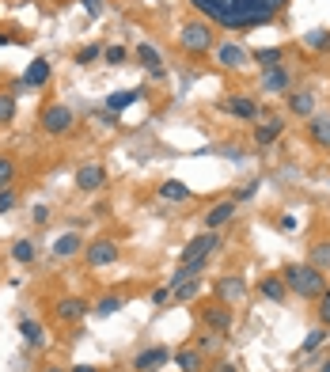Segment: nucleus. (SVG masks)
<instances>
[{"label":"nucleus","instance_id":"obj_27","mask_svg":"<svg viewBox=\"0 0 330 372\" xmlns=\"http://www.w3.org/2000/svg\"><path fill=\"white\" fill-rule=\"evenodd\" d=\"M312 107H315V99H312V95H307V91H300V95H292V99H289V110H292V114H312Z\"/></svg>","mask_w":330,"mask_h":372},{"label":"nucleus","instance_id":"obj_47","mask_svg":"<svg viewBox=\"0 0 330 372\" xmlns=\"http://www.w3.org/2000/svg\"><path fill=\"white\" fill-rule=\"evenodd\" d=\"M46 372H65V369H46Z\"/></svg>","mask_w":330,"mask_h":372},{"label":"nucleus","instance_id":"obj_3","mask_svg":"<svg viewBox=\"0 0 330 372\" xmlns=\"http://www.w3.org/2000/svg\"><path fill=\"white\" fill-rule=\"evenodd\" d=\"M216 247H220V236H216V232H201V236H194V240L182 247L179 266H205Z\"/></svg>","mask_w":330,"mask_h":372},{"label":"nucleus","instance_id":"obj_35","mask_svg":"<svg viewBox=\"0 0 330 372\" xmlns=\"http://www.w3.org/2000/svg\"><path fill=\"white\" fill-rule=\"evenodd\" d=\"M12 175H16V164H12L8 156H0V186H8Z\"/></svg>","mask_w":330,"mask_h":372},{"label":"nucleus","instance_id":"obj_36","mask_svg":"<svg viewBox=\"0 0 330 372\" xmlns=\"http://www.w3.org/2000/svg\"><path fill=\"white\" fill-rule=\"evenodd\" d=\"M99 46H88V50H80V53H76V65H91V61H95V58H99Z\"/></svg>","mask_w":330,"mask_h":372},{"label":"nucleus","instance_id":"obj_33","mask_svg":"<svg viewBox=\"0 0 330 372\" xmlns=\"http://www.w3.org/2000/svg\"><path fill=\"white\" fill-rule=\"evenodd\" d=\"M307 46H312V50H330V34L327 31H312L307 34Z\"/></svg>","mask_w":330,"mask_h":372},{"label":"nucleus","instance_id":"obj_26","mask_svg":"<svg viewBox=\"0 0 330 372\" xmlns=\"http://www.w3.org/2000/svg\"><path fill=\"white\" fill-rule=\"evenodd\" d=\"M171 289H175V300H194L201 293V282L190 277V282H179V285H171Z\"/></svg>","mask_w":330,"mask_h":372},{"label":"nucleus","instance_id":"obj_16","mask_svg":"<svg viewBox=\"0 0 330 372\" xmlns=\"http://www.w3.org/2000/svg\"><path fill=\"white\" fill-rule=\"evenodd\" d=\"M137 58H140V65H144V69H152V76H164V61H160L156 46H149V42L137 46Z\"/></svg>","mask_w":330,"mask_h":372},{"label":"nucleus","instance_id":"obj_24","mask_svg":"<svg viewBox=\"0 0 330 372\" xmlns=\"http://www.w3.org/2000/svg\"><path fill=\"white\" fill-rule=\"evenodd\" d=\"M175 361H179L182 372H201V354H198V349H179Z\"/></svg>","mask_w":330,"mask_h":372},{"label":"nucleus","instance_id":"obj_40","mask_svg":"<svg viewBox=\"0 0 330 372\" xmlns=\"http://www.w3.org/2000/svg\"><path fill=\"white\" fill-rule=\"evenodd\" d=\"M255 190H258V182H247L240 194H236V201H247V198H255Z\"/></svg>","mask_w":330,"mask_h":372},{"label":"nucleus","instance_id":"obj_43","mask_svg":"<svg viewBox=\"0 0 330 372\" xmlns=\"http://www.w3.org/2000/svg\"><path fill=\"white\" fill-rule=\"evenodd\" d=\"M68 372H99V369H95V364H73Z\"/></svg>","mask_w":330,"mask_h":372},{"label":"nucleus","instance_id":"obj_5","mask_svg":"<svg viewBox=\"0 0 330 372\" xmlns=\"http://www.w3.org/2000/svg\"><path fill=\"white\" fill-rule=\"evenodd\" d=\"M42 129H46V133H53V137L68 133V129H73V110H68V107H61V103L46 107V110H42Z\"/></svg>","mask_w":330,"mask_h":372},{"label":"nucleus","instance_id":"obj_18","mask_svg":"<svg viewBox=\"0 0 330 372\" xmlns=\"http://www.w3.org/2000/svg\"><path fill=\"white\" fill-rule=\"evenodd\" d=\"M160 198H164V201H186V198H190V186L179 182V179H167L164 186H160Z\"/></svg>","mask_w":330,"mask_h":372},{"label":"nucleus","instance_id":"obj_20","mask_svg":"<svg viewBox=\"0 0 330 372\" xmlns=\"http://www.w3.org/2000/svg\"><path fill=\"white\" fill-rule=\"evenodd\" d=\"M285 88H289V73H285V69H270V73L262 76V91L277 95V91H285Z\"/></svg>","mask_w":330,"mask_h":372},{"label":"nucleus","instance_id":"obj_15","mask_svg":"<svg viewBox=\"0 0 330 372\" xmlns=\"http://www.w3.org/2000/svg\"><path fill=\"white\" fill-rule=\"evenodd\" d=\"M167 357H171V354H167L164 346H156V349H144V354L137 357V364H133V369H137V372H156L160 364L167 361Z\"/></svg>","mask_w":330,"mask_h":372},{"label":"nucleus","instance_id":"obj_39","mask_svg":"<svg viewBox=\"0 0 330 372\" xmlns=\"http://www.w3.org/2000/svg\"><path fill=\"white\" fill-rule=\"evenodd\" d=\"M80 4H84L88 16H99V12H103V0H80Z\"/></svg>","mask_w":330,"mask_h":372},{"label":"nucleus","instance_id":"obj_14","mask_svg":"<svg viewBox=\"0 0 330 372\" xmlns=\"http://www.w3.org/2000/svg\"><path fill=\"white\" fill-rule=\"evenodd\" d=\"M46 80H50V61H46V58L31 61V65H27V73H23V84H27V88H42Z\"/></svg>","mask_w":330,"mask_h":372},{"label":"nucleus","instance_id":"obj_37","mask_svg":"<svg viewBox=\"0 0 330 372\" xmlns=\"http://www.w3.org/2000/svg\"><path fill=\"white\" fill-rule=\"evenodd\" d=\"M319 319H322V327H330V289L319 297Z\"/></svg>","mask_w":330,"mask_h":372},{"label":"nucleus","instance_id":"obj_4","mask_svg":"<svg viewBox=\"0 0 330 372\" xmlns=\"http://www.w3.org/2000/svg\"><path fill=\"white\" fill-rule=\"evenodd\" d=\"M179 46L186 53H194V58L209 53V50H213V31H209V23H186L179 31Z\"/></svg>","mask_w":330,"mask_h":372},{"label":"nucleus","instance_id":"obj_38","mask_svg":"<svg viewBox=\"0 0 330 372\" xmlns=\"http://www.w3.org/2000/svg\"><path fill=\"white\" fill-rule=\"evenodd\" d=\"M103 58H107L110 65H122V61H125V50H122V46H110V50H103Z\"/></svg>","mask_w":330,"mask_h":372},{"label":"nucleus","instance_id":"obj_9","mask_svg":"<svg viewBox=\"0 0 330 372\" xmlns=\"http://www.w3.org/2000/svg\"><path fill=\"white\" fill-rule=\"evenodd\" d=\"M103 182H107V171H103L99 164H88L76 171V186H80V190H99Z\"/></svg>","mask_w":330,"mask_h":372},{"label":"nucleus","instance_id":"obj_13","mask_svg":"<svg viewBox=\"0 0 330 372\" xmlns=\"http://www.w3.org/2000/svg\"><path fill=\"white\" fill-rule=\"evenodd\" d=\"M281 129H285V122L281 118H270V122H262V125H255V145L258 149H266V145H273L281 137Z\"/></svg>","mask_w":330,"mask_h":372},{"label":"nucleus","instance_id":"obj_31","mask_svg":"<svg viewBox=\"0 0 330 372\" xmlns=\"http://www.w3.org/2000/svg\"><path fill=\"white\" fill-rule=\"evenodd\" d=\"M16 118V99L12 95H0V125H8Z\"/></svg>","mask_w":330,"mask_h":372},{"label":"nucleus","instance_id":"obj_30","mask_svg":"<svg viewBox=\"0 0 330 372\" xmlns=\"http://www.w3.org/2000/svg\"><path fill=\"white\" fill-rule=\"evenodd\" d=\"M12 258H16V262H34V243L31 240H19L16 247H12Z\"/></svg>","mask_w":330,"mask_h":372},{"label":"nucleus","instance_id":"obj_19","mask_svg":"<svg viewBox=\"0 0 330 372\" xmlns=\"http://www.w3.org/2000/svg\"><path fill=\"white\" fill-rule=\"evenodd\" d=\"M19 334L27 338V346H46V331H42V323H34V319H23L19 323Z\"/></svg>","mask_w":330,"mask_h":372},{"label":"nucleus","instance_id":"obj_1","mask_svg":"<svg viewBox=\"0 0 330 372\" xmlns=\"http://www.w3.org/2000/svg\"><path fill=\"white\" fill-rule=\"evenodd\" d=\"M194 8L228 31H247V27H262L285 12L289 0H190Z\"/></svg>","mask_w":330,"mask_h":372},{"label":"nucleus","instance_id":"obj_7","mask_svg":"<svg viewBox=\"0 0 330 372\" xmlns=\"http://www.w3.org/2000/svg\"><path fill=\"white\" fill-rule=\"evenodd\" d=\"M58 319L61 323H80L84 315H88V300H80V297H65V300H58Z\"/></svg>","mask_w":330,"mask_h":372},{"label":"nucleus","instance_id":"obj_21","mask_svg":"<svg viewBox=\"0 0 330 372\" xmlns=\"http://www.w3.org/2000/svg\"><path fill=\"white\" fill-rule=\"evenodd\" d=\"M137 99H140V91H137V88H133V91H114V95L107 99V110H114V114H118V110L133 107Z\"/></svg>","mask_w":330,"mask_h":372},{"label":"nucleus","instance_id":"obj_11","mask_svg":"<svg viewBox=\"0 0 330 372\" xmlns=\"http://www.w3.org/2000/svg\"><path fill=\"white\" fill-rule=\"evenodd\" d=\"M307 137H312L319 149H330V114H315L307 122Z\"/></svg>","mask_w":330,"mask_h":372},{"label":"nucleus","instance_id":"obj_25","mask_svg":"<svg viewBox=\"0 0 330 372\" xmlns=\"http://www.w3.org/2000/svg\"><path fill=\"white\" fill-rule=\"evenodd\" d=\"M312 266H319L322 273L330 270V240H322V243H315L312 247Z\"/></svg>","mask_w":330,"mask_h":372},{"label":"nucleus","instance_id":"obj_46","mask_svg":"<svg viewBox=\"0 0 330 372\" xmlns=\"http://www.w3.org/2000/svg\"><path fill=\"white\" fill-rule=\"evenodd\" d=\"M220 369H224V372H236V369H231V364H220Z\"/></svg>","mask_w":330,"mask_h":372},{"label":"nucleus","instance_id":"obj_23","mask_svg":"<svg viewBox=\"0 0 330 372\" xmlns=\"http://www.w3.org/2000/svg\"><path fill=\"white\" fill-rule=\"evenodd\" d=\"M205 323L213 327V331H228V327H231V312H228V308H209Z\"/></svg>","mask_w":330,"mask_h":372},{"label":"nucleus","instance_id":"obj_45","mask_svg":"<svg viewBox=\"0 0 330 372\" xmlns=\"http://www.w3.org/2000/svg\"><path fill=\"white\" fill-rule=\"evenodd\" d=\"M319 372H330V361H322V369Z\"/></svg>","mask_w":330,"mask_h":372},{"label":"nucleus","instance_id":"obj_12","mask_svg":"<svg viewBox=\"0 0 330 372\" xmlns=\"http://www.w3.org/2000/svg\"><path fill=\"white\" fill-rule=\"evenodd\" d=\"M247 58H251V53L243 50V46H236V42H228V46H220V50H216V61H220L224 69H240V65H247Z\"/></svg>","mask_w":330,"mask_h":372},{"label":"nucleus","instance_id":"obj_17","mask_svg":"<svg viewBox=\"0 0 330 372\" xmlns=\"http://www.w3.org/2000/svg\"><path fill=\"white\" fill-rule=\"evenodd\" d=\"M80 247H84L80 236H76V232H65V236H61V240L53 243V255H58V258H73Z\"/></svg>","mask_w":330,"mask_h":372},{"label":"nucleus","instance_id":"obj_29","mask_svg":"<svg viewBox=\"0 0 330 372\" xmlns=\"http://www.w3.org/2000/svg\"><path fill=\"white\" fill-rule=\"evenodd\" d=\"M228 110H231L236 118H255V114H258V107H255L251 99H231V103H228Z\"/></svg>","mask_w":330,"mask_h":372},{"label":"nucleus","instance_id":"obj_42","mask_svg":"<svg viewBox=\"0 0 330 372\" xmlns=\"http://www.w3.org/2000/svg\"><path fill=\"white\" fill-rule=\"evenodd\" d=\"M46 221H50V209L38 206V209H34V224H46Z\"/></svg>","mask_w":330,"mask_h":372},{"label":"nucleus","instance_id":"obj_28","mask_svg":"<svg viewBox=\"0 0 330 372\" xmlns=\"http://www.w3.org/2000/svg\"><path fill=\"white\" fill-rule=\"evenodd\" d=\"M251 58H255L258 65L266 69V73H270V69H277V65H281V50H255V53H251Z\"/></svg>","mask_w":330,"mask_h":372},{"label":"nucleus","instance_id":"obj_44","mask_svg":"<svg viewBox=\"0 0 330 372\" xmlns=\"http://www.w3.org/2000/svg\"><path fill=\"white\" fill-rule=\"evenodd\" d=\"M8 42H12V38H8V34H4V31H0V46H8Z\"/></svg>","mask_w":330,"mask_h":372},{"label":"nucleus","instance_id":"obj_8","mask_svg":"<svg viewBox=\"0 0 330 372\" xmlns=\"http://www.w3.org/2000/svg\"><path fill=\"white\" fill-rule=\"evenodd\" d=\"M216 293H220L224 304H231V300H243V293H247V282H243V277H236V273H228V277H220V282H216Z\"/></svg>","mask_w":330,"mask_h":372},{"label":"nucleus","instance_id":"obj_2","mask_svg":"<svg viewBox=\"0 0 330 372\" xmlns=\"http://www.w3.org/2000/svg\"><path fill=\"white\" fill-rule=\"evenodd\" d=\"M285 285L304 300H319L327 293V277H322L319 266H289L285 270Z\"/></svg>","mask_w":330,"mask_h":372},{"label":"nucleus","instance_id":"obj_22","mask_svg":"<svg viewBox=\"0 0 330 372\" xmlns=\"http://www.w3.org/2000/svg\"><path fill=\"white\" fill-rule=\"evenodd\" d=\"M262 297H270V300H285V293H289V285H285V277H266L262 285Z\"/></svg>","mask_w":330,"mask_h":372},{"label":"nucleus","instance_id":"obj_32","mask_svg":"<svg viewBox=\"0 0 330 372\" xmlns=\"http://www.w3.org/2000/svg\"><path fill=\"white\" fill-rule=\"evenodd\" d=\"M118 308H122V297H103L99 304H95V312H99V315H114Z\"/></svg>","mask_w":330,"mask_h":372},{"label":"nucleus","instance_id":"obj_41","mask_svg":"<svg viewBox=\"0 0 330 372\" xmlns=\"http://www.w3.org/2000/svg\"><path fill=\"white\" fill-rule=\"evenodd\" d=\"M12 206H16V198H12V194L8 190H4V194H0V213H8V209Z\"/></svg>","mask_w":330,"mask_h":372},{"label":"nucleus","instance_id":"obj_10","mask_svg":"<svg viewBox=\"0 0 330 372\" xmlns=\"http://www.w3.org/2000/svg\"><path fill=\"white\" fill-rule=\"evenodd\" d=\"M236 216V201H220V206H213L205 213V232H216V228H224V224Z\"/></svg>","mask_w":330,"mask_h":372},{"label":"nucleus","instance_id":"obj_34","mask_svg":"<svg viewBox=\"0 0 330 372\" xmlns=\"http://www.w3.org/2000/svg\"><path fill=\"white\" fill-rule=\"evenodd\" d=\"M322 338H327V331H322V327H315L312 334H307L304 338V354H312V349H319L322 346Z\"/></svg>","mask_w":330,"mask_h":372},{"label":"nucleus","instance_id":"obj_6","mask_svg":"<svg viewBox=\"0 0 330 372\" xmlns=\"http://www.w3.org/2000/svg\"><path fill=\"white\" fill-rule=\"evenodd\" d=\"M88 262H91V266H110V262H118V243H114V240H95V243H88Z\"/></svg>","mask_w":330,"mask_h":372}]
</instances>
